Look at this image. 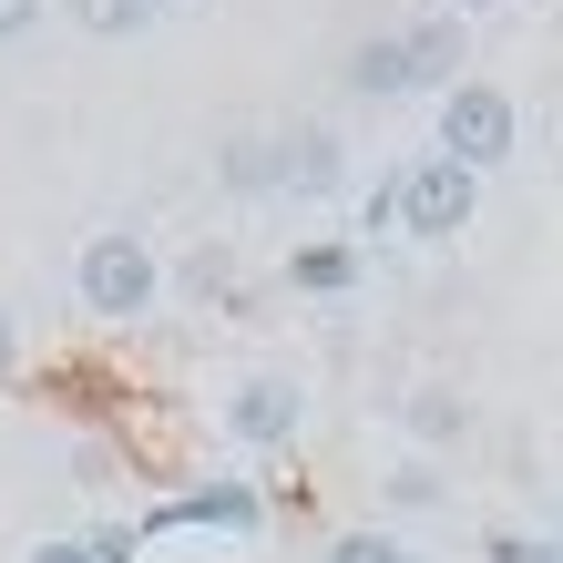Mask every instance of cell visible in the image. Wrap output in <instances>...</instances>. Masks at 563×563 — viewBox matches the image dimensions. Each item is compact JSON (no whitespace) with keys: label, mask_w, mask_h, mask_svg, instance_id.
<instances>
[{"label":"cell","mask_w":563,"mask_h":563,"mask_svg":"<svg viewBox=\"0 0 563 563\" xmlns=\"http://www.w3.org/2000/svg\"><path fill=\"white\" fill-rule=\"evenodd\" d=\"M512 144H522V113H512L503 82H451L441 92V144H430V154H451L461 175H492Z\"/></svg>","instance_id":"cell-1"},{"label":"cell","mask_w":563,"mask_h":563,"mask_svg":"<svg viewBox=\"0 0 563 563\" xmlns=\"http://www.w3.org/2000/svg\"><path fill=\"white\" fill-rule=\"evenodd\" d=\"M73 287H82V308H92V318H144L154 297H164V267H154V246L134 236V225H113V236H92V246H82Z\"/></svg>","instance_id":"cell-2"},{"label":"cell","mask_w":563,"mask_h":563,"mask_svg":"<svg viewBox=\"0 0 563 563\" xmlns=\"http://www.w3.org/2000/svg\"><path fill=\"white\" fill-rule=\"evenodd\" d=\"M472 206H482V175H461L451 154H420L410 175L389 185V216H400V236H420V246L461 236V225H472Z\"/></svg>","instance_id":"cell-3"},{"label":"cell","mask_w":563,"mask_h":563,"mask_svg":"<svg viewBox=\"0 0 563 563\" xmlns=\"http://www.w3.org/2000/svg\"><path fill=\"white\" fill-rule=\"evenodd\" d=\"M297 379H246L236 400H225V441H246V451H287L297 441Z\"/></svg>","instance_id":"cell-4"},{"label":"cell","mask_w":563,"mask_h":563,"mask_svg":"<svg viewBox=\"0 0 563 563\" xmlns=\"http://www.w3.org/2000/svg\"><path fill=\"white\" fill-rule=\"evenodd\" d=\"M277 185H287V195H339V185H349L339 134H318V123H308V134H287V144H277Z\"/></svg>","instance_id":"cell-5"},{"label":"cell","mask_w":563,"mask_h":563,"mask_svg":"<svg viewBox=\"0 0 563 563\" xmlns=\"http://www.w3.org/2000/svg\"><path fill=\"white\" fill-rule=\"evenodd\" d=\"M400 62H410V92H420V82L451 92V73H461V21H451V11L410 21V31H400Z\"/></svg>","instance_id":"cell-6"},{"label":"cell","mask_w":563,"mask_h":563,"mask_svg":"<svg viewBox=\"0 0 563 563\" xmlns=\"http://www.w3.org/2000/svg\"><path fill=\"white\" fill-rule=\"evenodd\" d=\"M349 92H369V103H400V92H410L400 31H389V42H358V52H349Z\"/></svg>","instance_id":"cell-7"},{"label":"cell","mask_w":563,"mask_h":563,"mask_svg":"<svg viewBox=\"0 0 563 563\" xmlns=\"http://www.w3.org/2000/svg\"><path fill=\"white\" fill-rule=\"evenodd\" d=\"M154 11H164V0H73V21L92 31V42H134Z\"/></svg>","instance_id":"cell-8"},{"label":"cell","mask_w":563,"mask_h":563,"mask_svg":"<svg viewBox=\"0 0 563 563\" xmlns=\"http://www.w3.org/2000/svg\"><path fill=\"white\" fill-rule=\"evenodd\" d=\"M185 522H236V533H256V492H195Z\"/></svg>","instance_id":"cell-9"},{"label":"cell","mask_w":563,"mask_h":563,"mask_svg":"<svg viewBox=\"0 0 563 563\" xmlns=\"http://www.w3.org/2000/svg\"><path fill=\"white\" fill-rule=\"evenodd\" d=\"M297 287H358V256L349 246H308L297 256Z\"/></svg>","instance_id":"cell-10"},{"label":"cell","mask_w":563,"mask_h":563,"mask_svg":"<svg viewBox=\"0 0 563 563\" xmlns=\"http://www.w3.org/2000/svg\"><path fill=\"white\" fill-rule=\"evenodd\" d=\"M410 430H420V441H461V400H451V389H420V400H410Z\"/></svg>","instance_id":"cell-11"},{"label":"cell","mask_w":563,"mask_h":563,"mask_svg":"<svg viewBox=\"0 0 563 563\" xmlns=\"http://www.w3.org/2000/svg\"><path fill=\"white\" fill-rule=\"evenodd\" d=\"M328 563H420V553L389 543V533H339V543H328Z\"/></svg>","instance_id":"cell-12"},{"label":"cell","mask_w":563,"mask_h":563,"mask_svg":"<svg viewBox=\"0 0 563 563\" xmlns=\"http://www.w3.org/2000/svg\"><path fill=\"white\" fill-rule=\"evenodd\" d=\"M389 503H400V512H430V503H441V472H430V461H400V472H389Z\"/></svg>","instance_id":"cell-13"},{"label":"cell","mask_w":563,"mask_h":563,"mask_svg":"<svg viewBox=\"0 0 563 563\" xmlns=\"http://www.w3.org/2000/svg\"><path fill=\"white\" fill-rule=\"evenodd\" d=\"M225 185H277V144H225Z\"/></svg>","instance_id":"cell-14"},{"label":"cell","mask_w":563,"mask_h":563,"mask_svg":"<svg viewBox=\"0 0 563 563\" xmlns=\"http://www.w3.org/2000/svg\"><path fill=\"white\" fill-rule=\"evenodd\" d=\"M31 563H123V543H42Z\"/></svg>","instance_id":"cell-15"},{"label":"cell","mask_w":563,"mask_h":563,"mask_svg":"<svg viewBox=\"0 0 563 563\" xmlns=\"http://www.w3.org/2000/svg\"><path fill=\"white\" fill-rule=\"evenodd\" d=\"M492 563H563V543H522V533H503V543H492Z\"/></svg>","instance_id":"cell-16"},{"label":"cell","mask_w":563,"mask_h":563,"mask_svg":"<svg viewBox=\"0 0 563 563\" xmlns=\"http://www.w3.org/2000/svg\"><path fill=\"white\" fill-rule=\"evenodd\" d=\"M31 21H42V0H0V42H21Z\"/></svg>","instance_id":"cell-17"},{"label":"cell","mask_w":563,"mask_h":563,"mask_svg":"<svg viewBox=\"0 0 563 563\" xmlns=\"http://www.w3.org/2000/svg\"><path fill=\"white\" fill-rule=\"evenodd\" d=\"M11 369H21V328L0 318V379H11Z\"/></svg>","instance_id":"cell-18"},{"label":"cell","mask_w":563,"mask_h":563,"mask_svg":"<svg viewBox=\"0 0 563 563\" xmlns=\"http://www.w3.org/2000/svg\"><path fill=\"white\" fill-rule=\"evenodd\" d=\"M441 11H451V21H472V11H503V0H441Z\"/></svg>","instance_id":"cell-19"},{"label":"cell","mask_w":563,"mask_h":563,"mask_svg":"<svg viewBox=\"0 0 563 563\" xmlns=\"http://www.w3.org/2000/svg\"><path fill=\"white\" fill-rule=\"evenodd\" d=\"M553 522H563V503H553Z\"/></svg>","instance_id":"cell-20"}]
</instances>
